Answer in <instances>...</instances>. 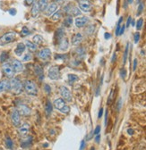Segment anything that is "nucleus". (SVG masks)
Instances as JSON below:
<instances>
[{"label":"nucleus","mask_w":146,"mask_h":150,"mask_svg":"<svg viewBox=\"0 0 146 150\" xmlns=\"http://www.w3.org/2000/svg\"><path fill=\"white\" fill-rule=\"evenodd\" d=\"M9 89H10L15 95H19L23 92V84L16 78H12V80L9 81Z\"/></svg>","instance_id":"obj_1"},{"label":"nucleus","mask_w":146,"mask_h":150,"mask_svg":"<svg viewBox=\"0 0 146 150\" xmlns=\"http://www.w3.org/2000/svg\"><path fill=\"white\" fill-rule=\"evenodd\" d=\"M23 89L25 92L31 96H37L38 94V88L36 84L32 80H25L23 83Z\"/></svg>","instance_id":"obj_2"},{"label":"nucleus","mask_w":146,"mask_h":150,"mask_svg":"<svg viewBox=\"0 0 146 150\" xmlns=\"http://www.w3.org/2000/svg\"><path fill=\"white\" fill-rule=\"evenodd\" d=\"M17 38V34L14 31H9L0 37V46H5L14 42Z\"/></svg>","instance_id":"obj_3"},{"label":"nucleus","mask_w":146,"mask_h":150,"mask_svg":"<svg viewBox=\"0 0 146 150\" xmlns=\"http://www.w3.org/2000/svg\"><path fill=\"white\" fill-rule=\"evenodd\" d=\"M20 112L17 109H14L11 112V121L15 127H19L21 125V117Z\"/></svg>","instance_id":"obj_4"},{"label":"nucleus","mask_w":146,"mask_h":150,"mask_svg":"<svg viewBox=\"0 0 146 150\" xmlns=\"http://www.w3.org/2000/svg\"><path fill=\"white\" fill-rule=\"evenodd\" d=\"M49 78L52 80H57L60 79V71L57 66H52L49 70Z\"/></svg>","instance_id":"obj_5"},{"label":"nucleus","mask_w":146,"mask_h":150,"mask_svg":"<svg viewBox=\"0 0 146 150\" xmlns=\"http://www.w3.org/2000/svg\"><path fill=\"white\" fill-rule=\"evenodd\" d=\"M3 72L6 75V77H8V78H13L14 73H15V72H14V70L12 66V64L8 63H5L3 65Z\"/></svg>","instance_id":"obj_6"},{"label":"nucleus","mask_w":146,"mask_h":150,"mask_svg":"<svg viewBox=\"0 0 146 150\" xmlns=\"http://www.w3.org/2000/svg\"><path fill=\"white\" fill-rule=\"evenodd\" d=\"M65 11L67 14L71 15V16H77L81 14V12L79 11V9L72 5H68L65 7Z\"/></svg>","instance_id":"obj_7"},{"label":"nucleus","mask_w":146,"mask_h":150,"mask_svg":"<svg viewBox=\"0 0 146 150\" xmlns=\"http://www.w3.org/2000/svg\"><path fill=\"white\" fill-rule=\"evenodd\" d=\"M60 94L62 96V98L66 101H71L72 100V93L71 91L65 86L60 88Z\"/></svg>","instance_id":"obj_8"},{"label":"nucleus","mask_w":146,"mask_h":150,"mask_svg":"<svg viewBox=\"0 0 146 150\" xmlns=\"http://www.w3.org/2000/svg\"><path fill=\"white\" fill-rule=\"evenodd\" d=\"M58 4L56 3H52L50 4L49 5H48L46 8H45V10H44V14L45 15H47V16H50L52 15L53 14H55L57 12L58 10Z\"/></svg>","instance_id":"obj_9"},{"label":"nucleus","mask_w":146,"mask_h":150,"mask_svg":"<svg viewBox=\"0 0 146 150\" xmlns=\"http://www.w3.org/2000/svg\"><path fill=\"white\" fill-rule=\"evenodd\" d=\"M17 110L19 111L20 112V115H24V116H27V115H31V108L28 106H26V105H23V104H21L18 106V108Z\"/></svg>","instance_id":"obj_10"},{"label":"nucleus","mask_w":146,"mask_h":150,"mask_svg":"<svg viewBox=\"0 0 146 150\" xmlns=\"http://www.w3.org/2000/svg\"><path fill=\"white\" fill-rule=\"evenodd\" d=\"M88 22H89V19H88V17H85V16L75 18V26L78 27V28L84 27L88 23Z\"/></svg>","instance_id":"obj_11"},{"label":"nucleus","mask_w":146,"mask_h":150,"mask_svg":"<svg viewBox=\"0 0 146 150\" xmlns=\"http://www.w3.org/2000/svg\"><path fill=\"white\" fill-rule=\"evenodd\" d=\"M51 55V50L49 48H44L42 50H40L38 54V56L42 59V60H47L50 57Z\"/></svg>","instance_id":"obj_12"},{"label":"nucleus","mask_w":146,"mask_h":150,"mask_svg":"<svg viewBox=\"0 0 146 150\" xmlns=\"http://www.w3.org/2000/svg\"><path fill=\"white\" fill-rule=\"evenodd\" d=\"M11 64H12V66H13L15 72H21L23 71V63L21 61L15 59L12 62Z\"/></svg>","instance_id":"obj_13"},{"label":"nucleus","mask_w":146,"mask_h":150,"mask_svg":"<svg viewBox=\"0 0 146 150\" xmlns=\"http://www.w3.org/2000/svg\"><path fill=\"white\" fill-rule=\"evenodd\" d=\"M79 7L82 11H84L85 13H88L92 10V5H90L88 1H80L79 2Z\"/></svg>","instance_id":"obj_14"},{"label":"nucleus","mask_w":146,"mask_h":150,"mask_svg":"<svg viewBox=\"0 0 146 150\" xmlns=\"http://www.w3.org/2000/svg\"><path fill=\"white\" fill-rule=\"evenodd\" d=\"M54 106L57 109H58L59 111H62L64 108L66 106V101L64 100L63 98H58L54 101Z\"/></svg>","instance_id":"obj_15"},{"label":"nucleus","mask_w":146,"mask_h":150,"mask_svg":"<svg viewBox=\"0 0 146 150\" xmlns=\"http://www.w3.org/2000/svg\"><path fill=\"white\" fill-rule=\"evenodd\" d=\"M30 130V125L28 123H23L19 126V130H18V132L22 136H26L28 134Z\"/></svg>","instance_id":"obj_16"},{"label":"nucleus","mask_w":146,"mask_h":150,"mask_svg":"<svg viewBox=\"0 0 146 150\" xmlns=\"http://www.w3.org/2000/svg\"><path fill=\"white\" fill-rule=\"evenodd\" d=\"M58 45L59 46V49L62 51H66L68 48V40L66 38L64 37L63 39H61L59 40V42L58 43Z\"/></svg>","instance_id":"obj_17"},{"label":"nucleus","mask_w":146,"mask_h":150,"mask_svg":"<svg viewBox=\"0 0 146 150\" xmlns=\"http://www.w3.org/2000/svg\"><path fill=\"white\" fill-rule=\"evenodd\" d=\"M82 41H83V35L81 33H76L72 38V44L74 46H78Z\"/></svg>","instance_id":"obj_18"},{"label":"nucleus","mask_w":146,"mask_h":150,"mask_svg":"<svg viewBox=\"0 0 146 150\" xmlns=\"http://www.w3.org/2000/svg\"><path fill=\"white\" fill-rule=\"evenodd\" d=\"M40 5H39V2H34L33 3V5H32V15L33 17H36L40 12Z\"/></svg>","instance_id":"obj_19"},{"label":"nucleus","mask_w":146,"mask_h":150,"mask_svg":"<svg viewBox=\"0 0 146 150\" xmlns=\"http://www.w3.org/2000/svg\"><path fill=\"white\" fill-rule=\"evenodd\" d=\"M26 48V46L23 43H19L16 46V48L14 49V53L16 55H21Z\"/></svg>","instance_id":"obj_20"},{"label":"nucleus","mask_w":146,"mask_h":150,"mask_svg":"<svg viewBox=\"0 0 146 150\" xmlns=\"http://www.w3.org/2000/svg\"><path fill=\"white\" fill-rule=\"evenodd\" d=\"M65 37V31H64L63 29H58L56 32V35H55V40H56V43L58 44L59 42V40L61 39H63V38Z\"/></svg>","instance_id":"obj_21"},{"label":"nucleus","mask_w":146,"mask_h":150,"mask_svg":"<svg viewBox=\"0 0 146 150\" xmlns=\"http://www.w3.org/2000/svg\"><path fill=\"white\" fill-rule=\"evenodd\" d=\"M25 46H27V48H28L31 52H35L36 50H37V46H36V44H34L33 42H31L29 40H27L25 42Z\"/></svg>","instance_id":"obj_22"},{"label":"nucleus","mask_w":146,"mask_h":150,"mask_svg":"<svg viewBox=\"0 0 146 150\" xmlns=\"http://www.w3.org/2000/svg\"><path fill=\"white\" fill-rule=\"evenodd\" d=\"M32 144V137H28L27 138L23 139V141L22 142L21 146L22 147H31V145Z\"/></svg>","instance_id":"obj_23"},{"label":"nucleus","mask_w":146,"mask_h":150,"mask_svg":"<svg viewBox=\"0 0 146 150\" xmlns=\"http://www.w3.org/2000/svg\"><path fill=\"white\" fill-rule=\"evenodd\" d=\"M9 89V81L7 80H1L0 81V93Z\"/></svg>","instance_id":"obj_24"},{"label":"nucleus","mask_w":146,"mask_h":150,"mask_svg":"<svg viewBox=\"0 0 146 150\" xmlns=\"http://www.w3.org/2000/svg\"><path fill=\"white\" fill-rule=\"evenodd\" d=\"M34 72L40 77V79L42 80V78H43V70H42V68L40 66L39 64H36L34 66Z\"/></svg>","instance_id":"obj_25"},{"label":"nucleus","mask_w":146,"mask_h":150,"mask_svg":"<svg viewBox=\"0 0 146 150\" xmlns=\"http://www.w3.org/2000/svg\"><path fill=\"white\" fill-rule=\"evenodd\" d=\"M5 146L7 148H9L10 150H13L14 149V142H13V140L10 137H6L5 138Z\"/></svg>","instance_id":"obj_26"},{"label":"nucleus","mask_w":146,"mask_h":150,"mask_svg":"<svg viewBox=\"0 0 146 150\" xmlns=\"http://www.w3.org/2000/svg\"><path fill=\"white\" fill-rule=\"evenodd\" d=\"M52 110H53V107H52V104L50 103L49 100L47 101V104H46V106H45V111H46V115L49 116L50 115V114L52 112Z\"/></svg>","instance_id":"obj_27"},{"label":"nucleus","mask_w":146,"mask_h":150,"mask_svg":"<svg viewBox=\"0 0 146 150\" xmlns=\"http://www.w3.org/2000/svg\"><path fill=\"white\" fill-rule=\"evenodd\" d=\"M32 40H33L34 44H36V45H40L43 42V38L40 35H35Z\"/></svg>","instance_id":"obj_28"},{"label":"nucleus","mask_w":146,"mask_h":150,"mask_svg":"<svg viewBox=\"0 0 146 150\" xmlns=\"http://www.w3.org/2000/svg\"><path fill=\"white\" fill-rule=\"evenodd\" d=\"M61 18H62V16H61V12L57 11L56 13L52 14V16H51V20L54 21V22H58V21L60 20Z\"/></svg>","instance_id":"obj_29"},{"label":"nucleus","mask_w":146,"mask_h":150,"mask_svg":"<svg viewBox=\"0 0 146 150\" xmlns=\"http://www.w3.org/2000/svg\"><path fill=\"white\" fill-rule=\"evenodd\" d=\"M48 3H49V0H39V5L41 11L45 10V8L48 6Z\"/></svg>","instance_id":"obj_30"},{"label":"nucleus","mask_w":146,"mask_h":150,"mask_svg":"<svg viewBox=\"0 0 146 150\" xmlns=\"http://www.w3.org/2000/svg\"><path fill=\"white\" fill-rule=\"evenodd\" d=\"M9 58V55L7 52H2L1 55H0V62L4 63L5 61H7V59Z\"/></svg>","instance_id":"obj_31"},{"label":"nucleus","mask_w":146,"mask_h":150,"mask_svg":"<svg viewBox=\"0 0 146 150\" xmlns=\"http://www.w3.org/2000/svg\"><path fill=\"white\" fill-rule=\"evenodd\" d=\"M72 24H73V19L71 16L65 19V21H64V25H65L66 27H70Z\"/></svg>","instance_id":"obj_32"},{"label":"nucleus","mask_w":146,"mask_h":150,"mask_svg":"<svg viewBox=\"0 0 146 150\" xmlns=\"http://www.w3.org/2000/svg\"><path fill=\"white\" fill-rule=\"evenodd\" d=\"M78 80V77H77V75L75 74H69L68 75V80L71 84H73L75 81H76Z\"/></svg>","instance_id":"obj_33"},{"label":"nucleus","mask_w":146,"mask_h":150,"mask_svg":"<svg viewBox=\"0 0 146 150\" xmlns=\"http://www.w3.org/2000/svg\"><path fill=\"white\" fill-rule=\"evenodd\" d=\"M123 22V17H120L119 21L117 22V29H116V35L118 36L119 35V31H120V28H121V22Z\"/></svg>","instance_id":"obj_34"},{"label":"nucleus","mask_w":146,"mask_h":150,"mask_svg":"<svg viewBox=\"0 0 146 150\" xmlns=\"http://www.w3.org/2000/svg\"><path fill=\"white\" fill-rule=\"evenodd\" d=\"M128 49H129V44H127L125 46V53H124V58H123V63L125 64L127 59V55H128Z\"/></svg>","instance_id":"obj_35"},{"label":"nucleus","mask_w":146,"mask_h":150,"mask_svg":"<svg viewBox=\"0 0 146 150\" xmlns=\"http://www.w3.org/2000/svg\"><path fill=\"white\" fill-rule=\"evenodd\" d=\"M29 34H30V31H29L28 28H27L26 26L23 27V30H22V31H21V36H22V37H26V36H28Z\"/></svg>","instance_id":"obj_36"},{"label":"nucleus","mask_w":146,"mask_h":150,"mask_svg":"<svg viewBox=\"0 0 146 150\" xmlns=\"http://www.w3.org/2000/svg\"><path fill=\"white\" fill-rule=\"evenodd\" d=\"M114 94H115V91L114 89H112L110 91V94H109V96H108V105H110L113 99H114Z\"/></svg>","instance_id":"obj_37"},{"label":"nucleus","mask_w":146,"mask_h":150,"mask_svg":"<svg viewBox=\"0 0 146 150\" xmlns=\"http://www.w3.org/2000/svg\"><path fill=\"white\" fill-rule=\"evenodd\" d=\"M143 20L141 18L138 20L137 23H136V29L137 30H141L142 29V27H143Z\"/></svg>","instance_id":"obj_38"},{"label":"nucleus","mask_w":146,"mask_h":150,"mask_svg":"<svg viewBox=\"0 0 146 150\" xmlns=\"http://www.w3.org/2000/svg\"><path fill=\"white\" fill-rule=\"evenodd\" d=\"M32 59V55L31 54H26L23 57V62H28V61H31Z\"/></svg>","instance_id":"obj_39"},{"label":"nucleus","mask_w":146,"mask_h":150,"mask_svg":"<svg viewBox=\"0 0 146 150\" xmlns=\"http://www.w3.org/2000/svg\"><path fill=\"white\" fill-rule=\"evenodd\" d=\"M138 12H137V15L139 16L142 13H143V3H141L140 5H139V6H138V10H137Z\"/></svg>","instance_id":"obj_40"},{"label":"nucleus","mask_w":146,"mask_h":150,"mask_svg":"<svg viewBox=\"0 0 146 150\" xmlns=\"http://www.w3.org/2000/svg\"><path fill=\"white\" fill-rule=\"evenodd\" d=\"M134 40V43H138V41L140 40V33L139 32H135Z\"/></svg>","instance_id":"obj_41"},{"label":"nucleus","mask_w":146,"mask_h":150,"mask_svg":"<svg viewBox=\"0 0 146 150\" xmlns=\"http://www.w3.org/2000/svg\"><path fill=\"white\" fill-rule=\"evenodd\" d=\"M120 74H121V77H122L123 79H125V76H126V70H125V68H123V69L120 71Z\"/></svg>","instance_id":"obj_42"},{"label":"nucleus","mask_w":146,"mask_h":150,"mask_svg":"<svg viewBox=\"0 0 146 150\" xmlns=\"http://www.w3.org/2000/svg\"><path fill=\"white\" fill-rule=\"evenodd\" d=\"M44 89H45V91H46L47 93H50V87L49 85H48V84H45L44 85Z\"/></svg>","instance_id":"obj_43"},{"label":"nucleus","mask_w":146,"mask_h":150,"mask_svg":"<svg viewBox=\"0 0 146 150\" xmlns=\"http://www.w3.org/2000/svg\"><path fill=\"white\" fill-rule=\"evenodd\" d=\"M9 14H10L11 15H15L16 14V10L14 8H11V9H9Z\"/></svg>","instance_id":"obj_44"},{"label":"nucleus","mask_w":146,"mask_h":150,"mask_svg":"<svg viewBox=\"0 0 146 150\" xmlns=\"http://www.w3.org/2000/svg\"><path fill=\"white\" fill-rule=\"evenodd\" d=\"M34 1H35V0H25V4L27 5H32L34 3Z\"/></svg>","instance_id":"obj_45"},{"label":"nucleus","mask_w":146,"mask_h":150,"mask_svg":"<svg viewBox=\"0 0 146 150\" xmlns=\"http://www.w3.org/2000/svg\"><path fill=\"white\" fill-rule=\"evenodd\" d=\"M99 131H100V126H97L96 129H95V130L93 131V133L96 134V135H98L99 133Z\"/></svg>","instance_id":"obj_46"},{"label":"nucleus","mask_w":146,"mask_h":150,"mask_svg":"<svg viewBox=\"0 0 146 150\" xmlns=\"http://www.w3.org/2000/svg\"><path fill=\"white\" fill-rule=\"evenodd\" d=\"M90 27H92V26H89V28L86 30V32H87L88 34H92V33L93 32V31H94V28H93V29L90 30Z\"/></svg>","instance_id":"obj_47"},{"label":"nucleus","mask_w":146,"mask_h":150,"mask_svg":"<svg viewBox=\"0 0 146 150\" xmlns=\"http://www.w3.org/2000/svg\"><path fill=\"white\" fill-rule=\"evenodd\" d=\"M136 66H137V59L134 60V64H133V71H135Z\"/></svg>","instance_id":"obj_48"},{"label":"nucleus","mask_w":146,"mask_h":150,"mask_svg":"<svg viewBox=\"0 0 146 150\" xmlns=\"http://www.w3.org/2000/svg\"><path fill=\"white\" fill-rule=\"evenodd\" d=\"M131 22H132V18L129 16V17H128V19H127V22H126V25H125V26H126V27H129V26H130Z\"/></svg>","instance_id":"obj_49"},{"label":"nucleus","mask_w":146,"mask_h":150,"mask_svg":"<svg viewBox=\"0 0 146 150\" xmlns=\"http://www.w3.org/2000/svg\"><path fill=\"white\" fill-rule=\"evenodd\" d=\"M104 38H105V40H109L111 38V35L109 34V33H108V32H106L105 34H104Z\"/></svg>","instance_id":"obj_50"},{"label":"nucleus","mask_w":146,"mask_h":150,"mask_svg":"<svg viewBox=\"0 0 146 150\" xmlns=\"http://www.w3.org/2000/svg\"><path fill=\"white\" fill-rule=\"evenodd\" d=\"M102 115H103V108H100L99 111V115H98V117L99 118H101Z\"/></svg>","instance_id":"obj_51"},{"label":"nucleus","mask_w":146,"mask_h":150,"mask_svg":"<svg viewBox=\"0 0 146 150\" xmlns=\"http://www.w3.org/2000/svg\"><path fill=\"white\" fill-rule=\"evenodd\" d=\"M85 147V141L84 140H83V141L81 142V147H80V150H83Z\"/></svg>","instance_id":"obj_52"},{"label":"nucleus","mask_w":146,"mask_h":150,"mask_svg":"<svg viewBox=\"0 0 146 150\" xmlns=\"http://www.w3.org/2000/svg\"><path fill=\"white\" fill-rule=\"evenodd\" d=\"M125 25H122V26H121V28H120V31H119V35H122V34L124 33V31H125Z\"/></svg>","instance_id":"obj_53"},{"label":"nucleus","mask_w":146,"mask_h":150,"mask_svg":"<svg viewBox=\"0 0 146 150\" xmlns=\"http://www.w3.org/2000/svg\"><path fill=\"white\" fill-rule=\"evenodd\" d=\"M120 107H121V99H119L117 102V110L118 111L120 110Z\"/></svg>","instance_id":"obj_54"},{"label":"nucleus","mask_w":146,"mask_h":150,"mask_svg":"<svg viewBox=\"0 0 146 150\" xmlns=\"http://www.w3.org/2000/svg\"><path fill=\"white\" fill-rule=\"evenodd\" d=\"M99 139H100V136H99V134H98V135L96 136V138H95V141H96L97 143H99Z\"/></svg>","instance_id":"obj_55"},{"label":"nucleus","mask_w":146,"mask_h":150,"mask_svg":"<svg viewBox=\"0 0 146 150\" xmlns=\"http://www.w3.org/2000/svg\"><path fill=\"white\" fill-rule=\"evenodd\" d=\"M107 123H108V111L106 112V115H105V124L107 125Z\"/></svg>","instance_id":"obj_56"},{"label":"nucleus","mask_w":146,"mask_h":150,"mask_svg":"<svg viewBox=\"0 0 146 150\" xmlns=\"http://www.w3.org/2000/svg\"><path fill=\"white\" fill-rule=\"evenodd\" d=\"M127 131H128V134H130V135H133L134 134V130L132 129H129Z\"/></svg>","instance_id":"obj_57"},{"label":"nucleus","mask_w":146,"mask_h":150,"mask_svg":"<svg viewBox=\"0 0 146 150\" xmlns=\"http://www.w3.org/2000/svg\"><path fill=\"white\" fill-rule=\"evenodd\" d=\"M127 2H128L129 4H132L133 3V0H127Z\"/></svg>","instance_id":"obj_58"},{"label":"nucleus","mask_w":146,"mask_h":150,"mask_svg":"<svg viewBox=\"0 0 146 150\" xmlns=\"http://www.w3.org/2000/svg\"><path fill=\"white\" fill-rule=\"evenodd\" d=\"M134 24H135V23H134V21H132V25L134 26Z\"/></svg>","instance_id":"obj_59"},{"label":"nucleus","mask_w":146,"mask_h":150,"mask_svg":"<svg viewBox=\"0 0 146 150\" xmlns=\"http://www.w3.org/2000/svg\"><path fill=\"white\" fill-rule=\"evenodd\" d=\"M90 150H94V147H92V149H90Z\"/></svg>","instance_id":"obj_60"}]
</instances>
